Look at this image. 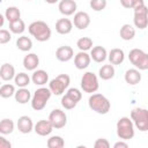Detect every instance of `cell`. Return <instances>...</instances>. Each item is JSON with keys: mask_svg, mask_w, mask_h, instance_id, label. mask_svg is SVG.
<instances>
[{"mask_svg": "<svg viewBox=\"0 0 148 148\" xmlns=\"http://www.w3.org/2000/svg\"><path fill=\"white\" fill-rule=\"evenodd\" d=\"M28 31L38 42H46L51 37V29L44 21H34L29 24Z\"/></svg>", "mask_w": 148, "mask_h": 148, "instance_id": "cell-1", "label": "cell"}, {"mask_svg": "<svg viewBox=\"0 0 148 148\" xmlns=\"http://www.w3.org/2000/svg\"><path fill=\"white\" fill-rule=\"evenodd\" d=\"M134 123L128 117H121L117 121V135L121 140H130L134 136L135 130H134Z\"/></svg>", "mask_w": 148, "mask_h": 148, "instance_id": "cell-2", "label": "cell"}, {"mask_svg": "<svg viewBox=\"0 0 148 148\" xmlns=\"http://www.w3.org/2000/svg\"><path fill=\"white\" fill-rule=\"evenodd\" d=\"M88 104L92 111L99 114H106L111 108L110 101L102 94H92L88 99Z\"/></svg>", "mask_w": 148, "mask_h": 148, "instance_id": "cell-3", "label": "cell"}, {"mask_svg": "<svg viewBox=\"0 0 148 148\" xmlns=\"http://www.w3.org/2000/svg\"><path fill=\"white\" fill-rule=\"evenodd\" d=\"M52 91L50 90V88H45V87L38 88L31 97V108L36 111L43 110L46 106V103L50 99Z\"/></svg>", "mask_w": 148, "mask_h": 148, "instance_id": "cell-4", "label": "cell"}, {"mask_svg": "<svg viewBox=\"0 0 148 148\" xmlns=\"http://www.w3.org/2000/svg\"><path fill=\"white\" fill-rule=\"evenodd\" d=\"M131 119L134 123V126L140 132L148 131V110L143 108H134L131 111Z\"/></svg>", "mask_w": 148, "mask_h": 148, "instance_id": "cell-5", "label": "cell"}, {"mask_svg": "<svg viewBox=\"0 0 148 148\" xmlns=\"http://www.w3.org/2000/svg\"><path fill=\"white\" fill-rule=\"evenodd\" d=\"M128 59L132 65L139 71L148 69V53L140 49H132L128 53Z\"/></svg>", "mask_w": 148, "mask_h": 148, "instance_id": "cell-6", "label": "cell"}, {"mask_svg": "<svg viewBox=\"0 0 148 148\" xmlns=\"http://www.w3.org/2000/svg\"><path fill=\"white\" fill-rule=\"evenodd\" d=\"M69 83H71V77L67 74H59L57 77H54L50 81L49 88L53 95L60 96L68 88Z\"/></svg>", "mask_w": 148, "mask_h": 148, "instance_id": "cell-7", "label": "cell"}, {"mask_svg": "<svg viewBox=\"0 0 148 148\" xmlns=\"http://www.w3.org/2000/svg\"><path fill=\"white\" fill-rule=\"evenodd\" d=\"M81 88L87 94H94L98 90V77L92 72H86L81 77Z\"/></svg>", "mask_w": 148, "mask_h": 148, "instance_id": "cell-8", "label": "cell"}, {"mask_svg": "<svg viewBox=\"0 0 148 148\" xmlns=\"http://www.w3.org/2000/svg\"><path fill=\"white\" fill-rule=\"evenodd\" d=\"M49 120L52 124L53 128L59 130V128L65 127V125L67 124V116L62 110L54 109V110L51 111V113L49 116Z\"/></svg>", "mask_w": 148, "mask_h": 148, "instance_id": "cell-9", "label": "cell"}, {"mask_svg": "<svg viewBox=\"0 0 148 148\" xmlns=\"http://www.w3.org/2000/svg\"><path fill=\"white\" fill-rule=\"evenodd\" d=\"M134 25L138 29H146L148 27V7L143 6L142 8L134 10Z\"/></svg>", "mask_w": 148, "mask_h": 148, "instance_id": "cell-10", "label": "cell"}, {"mask_svg": "<svg viewBox=\"0 0 148 148\" xmlns=\"http://www.w3.org/2000/svg\"><path fill=\"white\" fill-rule=\"evenodd\" d=\"M73 24L79 30L87 29L89 27V24H90V16H89V14L86 13V12H77V13H75L74 14Z\"/></svg>", "mask_w": 148, "mask_h": 148, "instance_id": "cell-11", "label": "cell"}, {"mask_svg": "<svg viewBox=\"0 0 148 148\" xmlns=\"http://www.w3.org/2000/svg\"><path fill=\"white\" fill-rule=\"evenodd\" d=\"M34 131L36 132V134L40 135V136H46V135H50L53 131V126L52 124L50 123V120H39L35 124V127H34Z\"/></svg>", "mask_w": 148, "mask_h": 148, "instance_id": "cell-12", "label": "cell"}, {"mask_svg": "<svg viewBox=\"0 0 148 148\" xmlns=\"http://www.w3.org/2000/svg\"><path fill=\"white\" fill-rule=\"evenodd\" d=\"M91 61L90 54H88L86 51H80L74 57V65L77 69H86Z\"/></svg>", "mask_w": 148, "mask_h": 148, "instance_id": "cell-13", "label": "cell"}, {"mask_svg": "<svg viewBox=\"0 0 148 148\" xmlns=\"http://www.w3.org/2000/svg\"><path fill=\"white\" fill-rule=\"evenodd\" d=\"M76 8H77V5L74 0H61L58 5L59 12L65 16L73 15L76 12Z\"/></svg>", "mask_w": 148, "mask_h": 148, "instance_id": "cell-14", "label": "cell"}, {"mask_svg": "<svg viewBox=\"0 0 148 148\" xmlns=\"http://www.w3.org/2000/svg\"><path fill=\"white\" fill-rule=\"evenodd\" d=\"M16 126H17L18 132H21L23 134L30 133L35 127V125L32 123V119L30 117H28V116H21L18 118V120H17Z\"/></svg>", "mask_w": 148, "mask_h": 148, "instance_id": "cell-15", "label": "cell"}, {"mask_svg": "<svg viewBox=\"0 0 148 148\" xmlns=\"http://www.w3.org/2000/svg\"><path fill=\"white\" fill-rule=\"evenodd\" d=\"M74 57V51L71 46L68 45H64V46H59L56 51V58L61 61V62H66L69 61L72 58Z\"/></svg>", "mask_w": 148, "mask_h": 148, "instance_id": "cell-16", "label": "cell"}, {"mask_svg": "<svg viewBox=\"0 0 148 148\" xmlns=\"http://www.w3.org/2000/svg\"><path fill=\"white\" fill-rule=\"evenodd\" d=\"M73 29V22L69 18L62 17L56 22V31L60 35H67Z\"/></svg>", "mask_w": 148, "mask_h": 148, "instance_id": "cell-17", "label": "cell"}, {"mask_svg": "<svg viewBox=\"0 0 148 148\" xmlns=\"http://www.w3.org/2000/svg\"><path fill=\"white\" fill-rule=\"evenodd\" d=\"M125 82L130 86H135L141 81V73L138 68H130L125 72Z\"/></svg>", "mask_w": 148, "mask_h": 148, "instance_id": "cell-18", "label": "cell"}, {"mask_svg": "<svg viewBox=\"0 0 148 148\" xmlns=\"http://www.w3.org/2000/svg\"><path fill=\"white\" fill-rule=\"evenodd\" d=\"M31 81L36 86H44L49 81V74L44 69H35L31 75Z\"/></svg>", "mask_w": 148, "mask_h": 148, "instance_id": "cell-19", "label": "cell"}, {"mask_svg": "<svg viewBox=\"0 0 148 148\" xmlns=\"http://www.w3.org/2000/svg\"><path fill=\"white\" fill-rule=\"evenodd\" d=\"M39 65V58L36 53H28L23 58V66L27 71H35Z\"/></svg>", "mask_w": 148, "mask_h": 148, "instance_id": "cell-20", "label": "cell"}, {"mask_svg": "<svg viewBox=\"0 0 148 148\" xmlns=\"http://www.w3.org/2000/svg\"><path fill=\"white\" fill-rule=\"evenodd\" d=\"M108 59H109L110 64H112V65H120L125 59V53L121 49L116 47V49H112L109 52Z\"/></svg>", "mask_w": 148, "mask_h": 148, "instance_id": "cell-21", "label": "cell"}, {"mask_svg": "<svg viewBox=\"0 0 148 148\" xmlns=\"http://www.w3.org/2000/svg\"><path fill=\"white\" fill-rule=\"evenodd\" d=\"M90 57L96 62H103L108 58V52L103 46H94L90 51Z\"/></svg>", "mask_w": 148, "mask_h": 148, "instance_id": "cell-22", "label": "cell"}, {"mask_svg": "<svg viewBox=\"0 0 148 148\" xmlns=\"http://www.w3.org/2000/svg\"><path fill=\"white\" fill-rule=\"evenodd\" d=\"M15 68L13 65L6 62L3 65H1V68H0V77L1 80L3 81H10L12 79L15 77Z\"/></svg>", "mask_w": 148, "mask_h": 148, "instance_id": "cell-23", "label": "cell"}, {"mask_svg": "<svg viewBox=\"0 0 148 148\" xmlns=\"http://www.w3.org/2000/svg\"><path fill=\"white\" fill-rule=\"evenodd\" d=\"M15 101L20 104H25L31 99V92L27 88H20L15 92Z\"/></svg>", "mask_w": 148, "mask_h": 148, "instance_id": "cell-24", "label": "cell"}, {"mask_svg": "<svg viewBox=\"0 0 148 148\" xmlns=\"http://www.w3.org/2000/svg\"><path fill=\"white\" fill-rule=\"evenodd\" d=\"M120 38L124 40H131L135 36V29L131 24H124L119 30Z\"/></svg>", "mask_w": 148, "mask_h": 148, "instance_id": "cell-25", "label": "cell"}, {"mask_svg": "<svg viewBox=\"0 0 148 148\" xmlns=\"http://www.w3.org/2000/svg\"><path fill=\"white\" fill-rule=\"evenodd\" d=\"M16 47L20 51L28 52L32 49V40L27 36H21L16 39Z\"/></svg>", "mask_w": 148, "mask_h": 148, "instance_id": "cell-26", "label": "cell"}, {"mask_svg": "<svg viewBox=\"0 0 148 148\" xmlns=\"http://www.w3.org/2000/svg\"><path fill=\"white\" fill-rule=\"evenodd\" d=\"M114 73H116V71H114V67H113L112 64L103 65L99 68V71H98V75H99V77L102 80H110V79H112L114 76Z\"/></svg>", "mask_w": 148, "mask_h": 148, "instance_id": "cell-27", "label": "cell"}, {"mask_svg": "<svg viewBox=\"0 0 148 148\" xmlns=\"http://www.w3.org/2000/svg\"><path fill=\"white\" fill-rule=\"evenodd\" d=\"M5 16L7 18V21L10 23V22H14V21H17L21 18V12L17 7L15 6H10V7H7L6 10H5Z\"/></svg>", "mask_w": 148, "mask_h": 148, "instance_id": "cell-28", "label": "cell"}, {"mask_svg": "<svg viewBox=\"0 0 148 148\" xmlns=\"http://www.w3.org/2000/svg\"><path fill=\"white\" fill-rule=\"evenodd\" d=\"M14 127H15V125H14V121L12 119L5 118L0 121V133L2 135H7V134L13 133Z\"/></svg>", "mask_w": 148, "mask_h": 148, "instance_id": "cell-29", "label": "cell"}, {"mask_svg": "<svg viewBox=\"0 0 148 148\" xmlns=\"http://www.w3.org/2000/svg\"><path fill=\"white\" fill-rule=\"evenodd\" d=\"M30 80H31V77H30L28 74L23 73V72L16 74L15 77H14L15 84H16L17 87H20V88H25V87L30 83Z\"/></svg>", "mask_w": 148, "mask_h": 148, "instance_id": "cell-30", "label": "cell"}, {"mask_svg": "<svg viewBox=\"0 0 148 148\" xmlns=\"http://www.w3.org/2000/svg\"><path fill=\"white\" fill-rule=\"evenodd\" d=\"M9 30L13 32V34H16V35H20L22 34L24 30H25V23L23 20H17V21H14V22H10L9 23Z\"/></svg>", "mask_w": 148, "mask_h": 148, "instance_id": "cell-31", "label": "cell"}, {"mask_svg": "<svg viewBox=\"0 0 148 148\" xmlns=\"http://www.w3.org/2000/svg\"><path fill=\"white\" fill-rule=\"evenodd\" d=\"M15 92H16L15 87L10 83H5L0 87V96L2 98H9L13 95H15Z\"/></svg>", "mask_w": 148, "mask_h": 148, "instance_id": "cell-32", "label": "cell"}, {"mask_svg": "<svg viewBox=\"0 0 148 148\" xmlns=\"http://www.w3.org/2000/svg\"><path fill=\"white\" fill-rule=\"evenodd\" d=\"M76 46L79 47L80 51H89L92 49V39L89 37H81L76 42Z\"/></svg>", "mask_w": 148, "mask_h": 148, "instance_id": "cell-33", "label": "cell"}, {"mask_svg": "<svg viewBox=\"0 0 148 148\" xmlns=\"http://www.w3.org/2000/svg\"><path fill=\"white\" fill-rule=\"evenodd\" d=\"M46 145L49 148H62L65 146V141L60 135H53L47 140Z\"/></svg>", "mask_w": 148, "mask_h": 148, "instance_id": "cell-34", "label": "cell"}, {"mask_svg": "<svg viewBox=\"0 0 148 148\" xmlns=\"http://www.w3.org/2000/svg\"><path fill=\"white\" fill-rule=\"evenodd\" d=\"M76 104H77V102H75L73 98H71L67 94H65V95L61 97V105H62V108H65L66 110H72V109H74V108L76 106Z\"/></svg>", "mask_w": 148, "mask_h": 148, "instance_id": "cell-35", "label": "cell"}, {"mask_svg": "<svg viewBox=\"0 0 148 148\" xmlns=\"http://www.w3.org/2000/svg\"><path fill=\"white\" fill-rule=\"evenodd\" d=\"M90 8L95 12H101L106 7V0H90Z\"/></svg>", "mask_w": 148, "mask_h": 148, "instance_id": "cell-36", "label": "cell"}, {"mask_svg": "<svg viewBox=\"0 0 148 148\" xmlns=\"http://www.w3.org/2000/svg\"><path fill=\"white\" fill-rule=\"evenodd\" d=\"M71 98H73L75 102H80L82 98V92L77 89V88H69L66 92Z\"/></svg>", "mask_w": 148, "mask_h": 148, "instance_id": "cell-37", "label": "cell"}, {"mask_svg": "<svg viewBox=\"0 0 148 148\" xmlns=\"http://www.w3.org/2000/svg\"><path fill=\"white\" fill-rule=\"evenodd\" d=\"M12 39V35L8 30L1 29L0 30V44H6Z\"/></svg>", "mask_w": 148, "mask_h": 148, "instance_id": "cell-38", "label": "cell"}, {"mask_svg": "<svg viewBox=\"0 0 148 148\" xmlns=\"http://www.w3.org/2000/svg\"><path fill=\"white\" fill-rule=\"evenodd\" d=\"M94 147L95 148H110V142L104 138H99L95 141Z\"/></svg>", "mask_w": 148, "mask_h": 148, "instance_id": "cell-39", "label": "cell"}, {"mask_svg": "<svg viewBox=\"0 0 148 148\" xmlns=\"http://www.w3.org/2000/svg\"><path fill=\"white\" fill-rule=\"evenodd\" d=\"M145 5V1L143 0H133V5H132V9H139V8H142Z\"/></svg>", "mask_w": 148, "mask_h": 148, "instance_id": "cell-40", "label": "cell"}, {"mask_svg": "<svg viewBox=\"0 0 148 148\" xmlns=\"http://www.w3.org/2000/svg\"><path fill=\"white\" fill-rule=\"evenodd\" d=\"M10 147H12V143L3 136H0V148H10Z\"/></svg>", "mask_w": 148, "mask_h": 148, "instance_id": "cell-41", "label": "cell"}, {"mask_svg": "<svg viewBox=\"0 0 148 148\" xmlns=\"http://www.w3.org/2000/svg\"><path fill=\"white\" fill-rule=\"evenodd\" d=\"M113 148H128V143L125 142V140L124 141H118L113 145Z\"/></svg>", "mask_w": 148, "mask_h": 148, "instance_id": "cell-42", "label": "cell"}, {"mask_svg": "<svg viewBox=\"0 0 148 148\" xmlns=\"http://www.w3.org/2000/svg\"><path fill=\"white\" fill-rule=\"evenodd\" d=\"M120 3L124 8H132V5H133V0H120Z\"/></svg>", "mask_w": 148, "mask_h": 148, "instance_id": "cell-43", "label": "cell"}, {"mask_svg": "<svg viewBox=\"0 0 148 148\" xmlns=\"http://www.w3.org/2000/svg\"><path fill=\"white\" fill-rule=\"evenodd\" d=\"M5 18H6V16L2 15V14H0V27L3 25V21H5Z\"/></svg>", "mask_w": 148, "mask_h": 148, "instance_id": "cell-44", "label": "cell"}, {"mask_svg": "<svg viewBox=\"0 0 148 148\" xmlns=\"http://www.w3.org/2000/svg\"><path fill=\"white\" fill-rule=\"evenodd\" d=\"M46 3H50V5H53V3H56V2H58L59 0H44Z\"/></svg>", "mask_w": 148, "mask_h": 148, "instance_id": "cell-45", "label": "cell"}, {"mask_svg": "<svg viewBox=\"0 0 148 148\" xmlns=\"http://www.w3.org/2000/svg\"><path fill=\"white\" fill-rule=\"evenodd\" d=\"M25 1H30V0H25Z\"/></svg>", "mask_w": 148, "mask_h": 148, "instance_id": "cell-46", "label": "cell"}]
</instances>
